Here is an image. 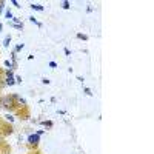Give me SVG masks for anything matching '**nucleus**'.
Masks as SVG:
<instances>
[{
  "label": "nucleus",
  "instance_id": "obj_1",
  "mask_svg": "<svg viewBox=\"0 0 154 154\" xmlns=\"http://www.w3.org/2000/svg\"><path fill=\"white\" fill-rule=\"evenodd\" d=\"M12 97H14V103H16L14 116L20 120H28L31 117V109H29V105L26 103V100L19 94H12Z\"/></svg>",
  "mask_w": 154,
  "mask_h": 154
},
{
  "label": "nucleus",
  "instance_id": "obj_2",
  "mask_svg": "<svg viewBox=\"0 0 154 154\" xmlns=\"http://www.w3.org/2000/svg\"><path fill=\"white\" fill-rule=\"evenodd\" d=\"M0 109L14 114L16 103H14V97H12V94H2L0 96Z\"/></svg>",
  "mask_w": 154,
  "mask_h": 154
},
{
  "label": "nucleus",
  "instance_id": "obj_3",
  "mask_svg": "<svg viewBox=\"0 0 154 154\" xmlns=\"http://www.w3.org/2000/svg\"><path fill=\"white\" fill-rule=\"evenodd\" d=\"M12 133H14V126H12V123H9L5 117L0 116V136H3V137L8 139V136H11Z\"/></svg>",
  "mask_w": 154,
  "mask_h": 154
},
{
  "label": "nucleus",
  "instance_id": "obj_4",
  "mask_svg": "<svg viewBox=\"0 0 154 154\" xmlns=\"http://www.w3.org/2000/svg\"><path fill=\"white\" fill-rule=\"evenodd\" d=\"M12 152V146L8 142V139L0 136V154H11Z\"/></svg>",
  "mask_w": 154,
  "mask_h": 154
},
{
  "label": "nucleus",
  "instance_id": "obj_5",
  "mask_svg": "<svg viewBox=\"0 0 154 154\" xmlns=\"http://www.w3.org/2000/svg\"><path fill=\"white\" fill-rule=\"evenodd\" d=\"M6 86H8L6 85V71H5V68L0 66V91H3Z\"/></svg>",
  "mask_w": 154,
  "mask_h": 154
},
{
  "label": "nucleus",
  "instance_id": "obj_6",
  "mask_svg": "<svg viewBox=\"0 0 154 154\" xmlns=\"http://www.w3.org/2000/svg\"><path fill=\"white\" fill-rule=\"evenodd\" d=\"M26 154H43V152H42L40 149H38V148H35V149H29Z\"/></svg>",
  "mask_w": 154,
  "mask_h": 154
},
{
  "label": "nucleus",
  "instance_id": "obj_7",
  "mask_svg": "<svg viewBox=\"0 0 154 154\" xmlns=\"http://www.w3.org/2000/svg\"><path fill=\"white\" fill-rule=\"evenodd\" d=\"M0 96H2V91H0Z\"/></svg>",
  "mask_w": 154,
  "mask_h": 154
}]
</instances>
